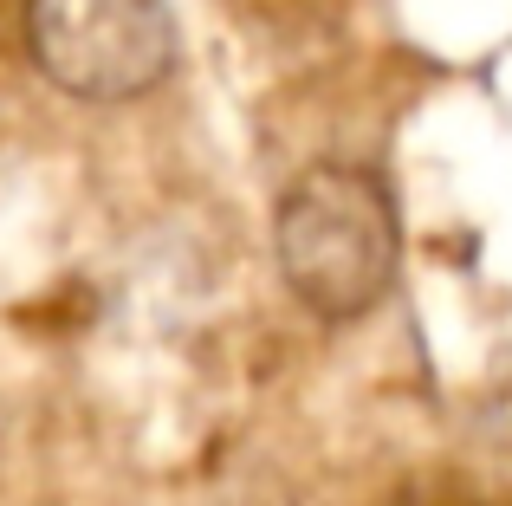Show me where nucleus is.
Returning <instances> with one entry per match:
<instances>
[{"mask_svg": "<svg viewBox=\"0 0 512 506\" xmlns=\"http://www.w3.org/2000/svg\"><path fill=\"white\" fill-rule=\"evenodd\" d=\"M273 253L305 312H318L325 325H350V318L376 312L396 286V208H389L383 182L363 169H305L273 215Z\"/></svg>", "mask_w": 512, "mask_h": 506, "instance_id": "nucleus-1", "label": "nucleus"}, {"mask_svg": "<svg viewBox=\"0 0 512 506\" xmlns=\"http://www.w3.org/2000/svg\"><path fill=\"white\" fill-rule=\"evenodd\" d=\"M26 46L59 91L124 104L163 85L175 20L163 0H26Z\"/></svg>", "mask_w": 512, "mask_h": 506, "instance_id": "nucleus-2", "label": "nucleus"}]
</instances>
